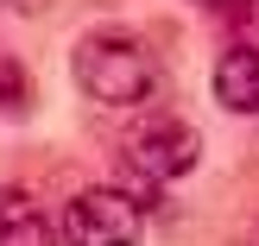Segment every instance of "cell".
Wrapping results in <instances>:
<instances>
[{"label": "cell", "instance_id": "obj_5", "mask_svg": "<svg viewBox=\"0 0 259 246\" xmlns=\"http://www.w3.org/2000/svg\"><path fill=\"white\" fill-rule=\"evenodd\" d=\"M0 246H63V234L25 189L0 183Z\"/></svg>", "mask_w": 259, "mask_h": 246}, {"label": "cell", "instance_id": "obj_7", "mask_svg": "<svg viewBox=\"0 0 259 246\" xmlns=\"http://www.w3.org/2000/svg\"><path fill=\"white\" fill-rule=\"evenodd\" d=\"M240 246H259V221H253V227H247V240H240Z\"/></svg>", "mask_w": 259, "mask_h": 246}, {"label": "cell", "instance_id": "obj_2", "mask_svg": "<svg viewBox=\"0 0 259 246\" xmlns=\"http://www.w3.org/2000/svg\"><path fill=\"white\" fill-rule=\"evenodd\" d=\"M146 209H152V202L139 196V189L95 183V189H76V196L63 202L57 234H63V246H139Z\"/></svg>", "mask_w": 259, "mask_h": 246}, {"label": "cell", "instance_id": "obj_4", "mask_svg": "<svg viewBox=\"0 0 259 246\" xmlns=\"http://www.w3.org/2000/svg\"><path fill=\"white\" fill-rule=\"evenodd\" d=\"M215 101L228 114H259V44H228L215 57Z\"/></svg>", "mask_w": 259, "mask_h": 246}, {"label": "cell", "instance_id": "obj_6", "mask_svg": "<svg viewBox=\"0 0 259 246\" xmlns=\"http://www.w3.org/2000/svg\"><path fill=\"white\" fill-rule=\"evenodd\" d=\"M25 95H32V82H25V70H19V63H7V57H0V114H19L25 108Z\"/></svg>", "mask_w": 259, "mask_h": 246}, {"label": "cell", "instance_id": "obj_1", "mask_svg": "<svg viewBox=\"0 0 259 246\" xmlns=\"http://www.w3.org/2000/svg\"><path fill=\"white\" fill-rule=\"evenodd\" d=\"M70 76L76 88H82L95 108H146L152 95H158V57H152V44L139 32H126V25H95V32L76 38L70 51Z\"/></svg>", "mask_w": 259, "mask_h": 246}, {"label": "cell", "instance_id": "obj_3", "mask_svg": "<svg viewBox=\"0 0 259 246\" xmlns=\"http://www.w3.org/2000/svg\"><path fill=\"white\" fill-rule=\"evenodd\" d=\"M120 152H126V171L133 177H146V183H177V177H190L196 171V158H202V133L184 120V114H139L133 126H126V139H120Z\"/></svg>", "mask_w": 259, "mask_h": 246}]
</instances>
